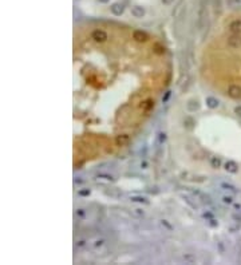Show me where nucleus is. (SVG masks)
Returning <instances> with one entry per match:
<instances>
[{
    "mask_svg": "<svg viewBox=\"0 0 241 265\" xmlns=\"http://www.w3.org/2000/svg\"><path fill=\"white\" fill-rule=\"evenodd\" d=\"M91 39H94L97 43H103L108 39V35L103 30H95V31H93V33H91Z\"/></svg>",
    "mask_w": 241,
    "mask_h": 265,
    "instance_id": "f257e3e1",
    "label": "nucleus"
},
{
    "mask_svg": "<svg viewBox=\"0 0 241 265\" xmlns=\"http://www.w3.org/2000/svg\"><path fill=\"white\" fill-rule=\"evenodd\" d=\"M110 11L115 16H121L125 11V5L122 4V3H114V4L110 7Z\"/></svg>",
    "mask_w": 241,
    "mask_h": 265,
    "instance_id": "f03ea898",
    "label": "nucleus"
},
{
    "mask_svg": "<svg viewBox=\"0 0 241 265\" xmlns=\"http://www.w3.org/2000/svg\"><path fill=\"white\" fill-rule=\"evenodd\" d=\"M228 46L232 47V48H237V47L241 46V38L239 36V33H236L235 36L228 38Z\"/></svg>",
    "mask_w": 241,
    "mask_h": 265,
    "instance_id": "7ed1b4c3",
    "label": "nucleus"
},
{
    "mask_svg": "<svg viewBox=\"0 0 241 265\" xmlns=\"http://www.w3.org/2000/svg\"><path fill=\"white\" fill-rule=\"evenodd\" d=\"M133 39L137 40V42H146L147 40V33L141 31V30H137V31L133 32Z\"/></svg>",
    "mask_w": 241,
    "mask_h": 265,
    "instance_id": "20e7f679",
    "label": "nucleus"
},
{
    "mask_svg": "<svg viewBox=\"0 0 241 265\" xmlns=\"http://www.w3.org/2000/svg\"><path fill=\"white\" fill-rule=\"evenodd\" d=\"M131 15H133L134 18L140 19L145 15V8L144 7H141V5H134L133 8H131Z\"/></svg>",
    "mask_w": 241,
    "mask_h": 265,
    "instance_id": "39448f33",
    "label": "nucleus"
},
{
    "mask_svg": "<svg viewBox=\"0 0 241 265\" xmlns=\"http://www.w3.org/2000/svg\"><path fill=\"white\" fill-rule=\"evenodd\" d=\"M228 94H229V96H232V98H240L241 96V89L236 85H232L228 90Z\"/></svg>",
    "mask_w": 241,
    "mask_h": 265,
    "instance_id": "423d86ee",
    "label": "nucleus"
},
{
    "mask_svg": "<svg viewBox=\"0 0 241 265\" xmlns=\"http://www.w3.org/2000/svg\"><path fill=\"white\" fill-rule=\"evenodd\" d=\"M205 103H206V106H208L209 109H217L218 105H220L218 99L214 98V96H206V98H205Z\"/></svg>",
    "mask_w": 241,
    "mask_h": 265,
    "instance_id": "0eeeda50",
    "label": "nucleus"
},
{
    "mask_svg": "<svg viewBox=\"0 0 241 265\" xmlns=\"http://www.w3.org/2000/svg\"><path fill=\"white\" fill-rule=\"evenodd\" d=\"M229 30L233 33H241V22L240 20H235L229 24Z\"/></svg>",
    "mask_w": 241,
    "mask_h": 265,
    "instance_id": "6e6552de",
    "label": "nucleus"
},
{
    "mask_svg": "<svg viewBox=\"0 0 241 265\" xmlns=\"http://www.w3.org/2000/svg\"><path fill=\"white\" fill-rule=\"evenodd\" d=\"M225 170L228 173H236L237 170H239V166H237V163L235 161H228V162L225 163Z\"/></svg>",
    "mask_w": 241,
    "mask_h": 265,
    "instance_id": "1a4fd4ad",
    "label": "nucleus"
},
{
    "mask_svg": "<svg viewBox=\"0 0 241 265\" xmlns=\"http://www.w3.org/2000/svg\"><path fill=\"white\" fill-rule=\"evenodd\" d=\"M186 107H188V110H189V111H190V113H193V111H196V110H198L200 105H198V102H197V100L192 99V100H189V102L186 103Z\"/></svg>",
    "mask_w": 241,
    "mask_h": 265,
    "instance_id": "9d476101",
    "label": "nucleus"
},
{
    "mask_svg": "<svg viewBox=\"0 0 241 265\" xmlns=\"http://www.w3.org/2000/svg\"><path fill=\"white\" fill-rule=\"evenodd\" d=\"M130 200H131V202H140V204H147L149 202L147 198H145V197H142V196H131Z\"/></svg>",
    "mask_w": 241,
    "mask_h": 265,
    "instance_id": "9b49d317",
    "label": "nucleus"
},
{
    "mask_svg": "<svg viewBox=\"0 0 241 265\" xmlns=\"http://www.w3.org/2000/svg\"><path fill=\"white\" fill-rule=\"evenodd\" d=\"M166 133L165 131H159L158 134H157V142H158V145H164V143L166 142Z\"/></svg>",
    "mask_w": 241,
    "mask_h": 265,
    "instance_id": "f8f14e48",
    "label": "nucleus"
},
{
    "mask_svg": "<svg viewBox=\"0 0 241 265\" xmlns=\"http://www.w3.org/2000/svg\"><path fill=\"white\" fill-rule=\"evenodd\" d=\"M129 141H130V138H129V135H126V134H122V135L117 137V143L118 145H125V143H127Z\"/></svg>",
    "mask_w": 241,
    "mask_h": 265,
    "instance_id": "ddd939ff",
    "label": "nucleus"
},
{
    "mask_svg": "<svg viewBox=\"0 0 241 265\" xmlns=\"http://www.w3.org/2000/svg\"><path fill=\"white\" fill-rule=\"evenodd\" d=\"M210 165H212L213 169H218V167L221 166V159H220L218 157H212V159H210Z\"/></svg>",
    "mask_w": 241,
    "mask_h": 265,
    "instance_id": "4468645a",
    "label": "nucleus"
},
{
    "mask_svg": "<svg viewBox=\"0 0 241 265\" xmlns=\"http://www.w3.org/2000/svg\"><path fill=\"white\" fill-rule=\"evenodd\" d=\"M98 178H102L105 181H114V177L111 174H107V173H99L98 174Z\"/></svg>",
    "mask_w": 241,
    "mask_h": 265,
    "instance_id": "2eb2a0df",
    "label": "nucleus"
},
{
    "mask_svg": "<svg viewBox=\"0 0 241 265\" xmlns=\"http://www.w3.org/2000/svg\"><path fill=\"white\" fill-rule=\"evenodd\" d=\"M131 212H133L134 216L137 217H144L145 216V210L141 209V207H134V209H131Z\"/></svg>",
    "mask_w": 241,
    "mask_h": 265,
    "instance_id": "dca6fc26",
    "label": "nucleus"
},
{
    "mask_svg": "<svg viewBox=\"0 0 241 265\" xmlns=\"http://www.w3.org/2000/svg\"><path fill=\"white\" fill-rule=\"evenodd\" d=\"M91 194V190L90 189H86V187H84V189H79L78 190V196L79 197H89Z\"/></svg>",
    "mask_w": 241,
    "mask_h": 265,
    "instance_id": "f3484780",
    "label": "nucleus"
},
{
    "mask_svg": "<svg viewBox=\"0 0 241 265\" xmlns=\"http://www.w3.org/2000/svg\"><path fill=\"white\" fill-rule=\"evenodd\" d=\"M161 225L164 226V228H166L169 232H172V230H173V226L170 225V224H169V221H166V220H162V221H161Z\"/></svg>",
    "mask_w": 241,
    "mask_h": 265,
    "instance_id": "a211bd4d",
    "label": "nucleus"
},
{
    "mask_svg": "<svg viewBox=\"0 0 241 265\" xmlns=\"http://www.w3.org/2000/svg\"><path fill=\"white\" fill-rule=\"evenodd\" d=\"M184 260L186 263H193V261H196V257L193 254H184Z\"/></svg>",
    "mask_w": 241,
    "mask_h": 265,
    "instance_id": "6ab92c4d",
    "label": "nucleus"
},
{
    "mask_svg": "<svg viewBox=\"0 0 241 265\" xmlns=\"http://www.w3.org/2000/svg\"><path fill=\"white\" fill-rule=\"evenodd\" d=\"M221 187H224V189H228V190H232V192H237L236 187H233L232 185H228V183H221Z\"/></svg>",
    "mask_w": 241,
    "mask_h": 265,
    "instance_id": "aec40b11",
    "label": "nucleus"
},
{
    "mask_svg": "<svg viewBox=\"0 0 241 265\" xmlns=\"http://www.w3.org/2000/svg\"><path fill=\"white\" fill-rule=\"evenodd\" d=\"M222 202H225V204H232L233 202V198L230 196H224L222 197Z\"/></svg>",
    "mask_w": 241,
    "mask_h": 265,
    "instance_id": "412c9836",
    "label": "nucleus"
},
{
    "mask_svg": "<svg viewBox=\"0 0 241 265\" xmlns=\"http://www.w3.org/2000/svg\"><path fill=\"white\" fill-rule=\"evenodd\" d=\"M147 167H149V162L145 159H142L141 161V169H147Z\"/></svg>",
    "mask_w": 241,
    "mask_h": 265,
    "instance_id": "4be33fe9",
    "label": "nucleus"
},
{
    "mask_svg": "<svg viewBox=\"0 0 241 265\" xmlns=\"http://www.w3.org/2000/svg\"><path fill=\"white\" fill-rule=\"evenodd\" d=\"M103 244H105V241H103V240H97V241H95V244H94V246L98 248V246H102Z\"/></svg>",
    "mask_w": 241,
    "mask_h": 265,
    "instance_id": "5701e85b",
    "label": "nucleus"
},
{
    "mask_svg": "<svg viewBox=\"0 0 241 265\" xmlns=\"http://www.w3.org/2000/svg\"><path fill=\"white\" fill-rule=\"evenodd\" d=\"M209 225H210V226H217V225H218V224L216 222V220L210 218V220H209Z\"/></svg>",
    "mask_w": 241,
    "mask_h": 265,
    "instance_id": "b1692460",
    "label": "nucleus"
},
{
    "mask_svg": "<svg viewBox=\"0 0 241 265\" xmlns=\"http://www.w3.org/2000/svg\"><path fill=\"white\" fill-rule=\"evenodd\" d=\"M169 96H170V91H168V92H166V95L164 96V98H162V100H164V102H166V100H168V98H169Z\"/></svg>",
    "mask_w": 241,
    "mask_h": 265,
    "instance_id": "393cba45",
    "label": "nucleus"
},
{
    "mask_svg": "<svg viewBox=\"0 0 241 265\" xmlns=\"http://www.w3.org/2000/svg\"><path fill=\"white\" fill-rule=\"evenodd\" d=\"M162 3L166 4V5H169V4H172V3H173V0H162Z\"/></svg>",
    "mask_w": 241,
    "mask_h": 265,
    "instance_id": "a878e982",
    "label": "nucleus"
},
{
    "mask_svg": "<svg viewBox=\"0 0 241 265\" xmlns=\"http://www.w3.org/2000/svg\"><path fill=\"white\" fill-rule=\"evenodd\" d=\"M236 113L239 114V115H241V107H236Z\"/></svg>",
    "mask_w": 241,
    "mask_h": 265,
    "instance_id": "bb28decb",
    "label": "nucleus"
},
{
    "mask_svg": "<svg viewBox=\"0 0 241 265\" xmlns=\"http://www.w3.org/2000/svg\"><path fill=\"white\" fill-rule=\"evenodd\" d=\"M98 2H99V3H102V4H106V3H108V2H110V0H98Z\"/></svg>",
    "mask_w": 241,
    "mask_h": 265,
    "instance_id": "cd10ccee",
    "label": "nucleus"
},
{
    "mask_svg": "<svg viewBox=\"0 0 241 265\" xmlns=\"http://www.w3.org/2000/svg\"><path fill=\"white\" fill-rule=\"evenodd\" d=\"M78 246H84V241H79V242H78Z\"/></svg>",
    "mask_w": 241,
    "mask_h": 265,
    "instance_id": "c85d7f7f",
    "label": "nucleus"
}]
</instances>
